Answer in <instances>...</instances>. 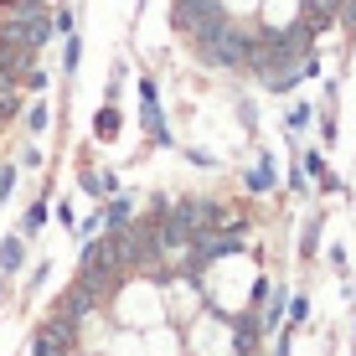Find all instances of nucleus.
I'll return each mask as SVG.
<instances>
[{"instance_id":"obj_1","label":"nucleus","mask_w":356,"mask_h":356,"mask_svg":"<svg viewBox=\"0 0 356 356\" xmlns=\"http://www.w3.org/2000/svg\"><path fill=\"white\" fill-rule=\"evenodd\" d=\"M140 119H145V129H150L155 145H170V129H165V119H161V93H155L150 78L140 83Z\"/></svg>"},{"instance_id":"obj_2","label":"nucleus","mask_w":356,"mask_h":356,"mask_svg":"<svg viewBox=\"0 0 356 356\" xmlns=\"http://www.w3.org/2000/svg\"><path fill=\"white\" fill-rule=\"evenodd\" d=\"M129 207H134L129 196H114V202H108L104 212H98V217H104V227H108V232H119V227L129 222Z\"/></svg>"},{"instance_id":"obj_3","label":"nucleus","mask_w":356,"mask_h":356,"mask_svg":"<svg viewBox=\"0 0 356 356\" xmlns=\"http://www.w3.org/2000/svg\"><path fill=\"white\" fill-rule=\"evenodd\" d=\"M21 264H26V243H21V238H6V243H0V268H6V274H16Z\"/></svg>"},{"instance_id":"obj_4","label":"nucleus","mask_w":356,"mask_h":356,"mask_svg":"<svg viewBox=\"0 0 356 356\" xmlns=\"http://www.w3.org/2000/svg\"><path fill=\"white\" fill-rule=\"evenodd\" d=\"M72 346H63L57 336H47V330H36L31 336V346H26V356H67Z\"/></svg>"},{"instance_id":"obj_5","label":"nucleus","mask_w":356,"mask_h":356,"mask_svg":"<svg viewBox=\"0 0 356 356\" xmlns=\"http://www.w3.org/2000/svg\"><path fill=\"white\" fill-rule=\"evenodd\" d=\"M93 134H98V140H114V134H119V104H104V108H98Z\"/></svg>"},{"instance_id":"obj_6","label":"nucleus","mask_w":356,"mask_h":356,"mask_svg":"<svg viewBox=\"0 0 356 356\" xmlns=\"http://www.w3.org/2000/svg\"><path fill=\"white\" fill-rule=\"evenodd\" d=\"M78 186L88 191V196H104V191H114V176H104V170H88V165H83V170H78Z\"/></svg>"},{"instance_id":"obj_7","label":"nucleus","mask_w":356,"mask_h":356,"mask_svg":"<svg viewBox=\"0 0 356 356\" xmlns=\"http://www.w3.org/2000/svg\"><path fill=\"white\" fill-rule=\"evenodd\" d=\"M243 181H248V191H268V186H274V161H268V155H264V161L253 165V170H248V176H243Z\"/></svg>"},{"instance_id":"obj_8","label":"nucleus","mask_w":356,"mask_h":356,"mask_svg":"<svg viewBox=\"0 0 356 356\" xmlns=\"http://www.w3.org/2000/svg\"><path fill=\"white\" fill-rule=\"evenodd\" d=\"M310 119H315V108H310V104H289V114H284V124H289V134H300L305 124H310Z\"/></svg>"},{"instance_id":"obj_9","label":"nucleus","mask_w":356,"mask_h":356,"mask_svg":"<svg viewBox=\"0 0 356 356\" xmlns=\"http://www.w3.org/2000/svg\"><path fill=\"white\" fill-rule=\"evenodd\" d=\"M315 248H321V217H310V222H305V238H300L305 259H315Z\"/></svg>"},{"instance_id":"obj_10","label":"nucleus","mask_w":356,"mask_h":356,"mask_svg":"<svg viewBox=\"0 0 356 356\" xmlns=\"http://www.w3.org/2000/svg\"><path fill=\"white\" fill-rule=\"evenodd\" d=\"M21 88H26V93H42V88H47V72H42V67H26V72H21Z\"/></svg>"},{"instance_id":"obj_11","label":"nucleus","mask_w":356,"mask_h":356,"mask_svg":"<svg viewBox=\"0 0 356 356\" xmlns=\"http://www.w3.org/2000/svg\"><path fill=\"white\" fill-rule=\"evenodd\" d=\"M78 57H83V42H78V36L67 31V47H63V67L72 72V67H78Z\"/></svg>"},{"instance_id":"obj_12","label":"nucleus","mask_w":356,"mask_h":356,"mask_svg":"<svg viewBox=\"0 0 356 356\" xmlns=\"http://www.w3.org/2000/svg\"><path fill=\"white\" fill-rule=\"evenodd\" d=\"M26 129H31V134H42V129H47V104H31V114H26Z\"/></svg>"},{"instance_id":"obj_13","label":"nucleus","mask_w":356,"mask_h":356,"mask_svg":"<svg viewBox=\"0 0 356 356\" xmlns=\"http://www.w3.org/2000/svg\"><path fill=\"white\" fill-rule=\"evenodd\" d=\"M47 222V196H42V202H36L31 207V212H26V232H36V227H42Z\"/></svg>"},{"instance_id":"obj_14","label":"nucleus","mask_w":356,"mask_h":356,"mask_svg":"<svg viewBox=\"0 0 356 356\" xmlns=\"http://www.w3.org/2000/svg\"><path fill=\"white\" fill-rule=\"evenodd\" d=\"M16 191V165H0V202Z\"/></svg>"},{"instance_id":"obj_15","label":"nucleus","mask_w":356,"mask_h":356,"mask_svg":"<svg viewBox=\"0 0 356 356\" xmlns=\"http://www.w3.org/2000/svg\"><path fill=\"white\" fill-rule=\"evenodd\" d=\"M57 222H63V227H78V212H72V202H57Z\"/></svg>"},{"instance_id":"obj_16","label":"nucleus","mask_w":356,"mask_h":356,"mask_svg":"<svg viewBox=\"0 0 356 356\" xmlns=\"http://www.w3.org/2000/svg\"><path fill=\"white\" fill-rule=\"evenodd\" d=\"M52 31H72V10H57V16H52Z\"/></svg>"},{"instance_id":"obj_17","label":"nucleus","mask_w":356,"mask_h":356,"mask_svg":"<svg viewBox=\"0 0 356 356\" xmlns=\"http://www.w3.org/2000/svg\"><path fill=\"white\" fill-rule=\"evenodd\" d=\"M274 356H289V330H279V346H274Z\"/></svg>"}]
</instances>
